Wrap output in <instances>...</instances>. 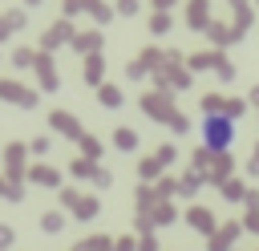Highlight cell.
Returning a JSON list of instances; mask_svg holds the SVG:
<instances>
[{"instance_id":"cell-1","label":"cell","mask_w":259,"mask_h":251,"mask_svg":"<svg viewBox=\"0 0 259 251\" xmlns=\"http://www.w3.org/2000/svg\"><path fill=\"white\" fill-rule=\"evenodd\" d=\"M206 146H210V150H223V146H231V121H219V117H210V121H206Z\"/></svg>"}]
</instances>
